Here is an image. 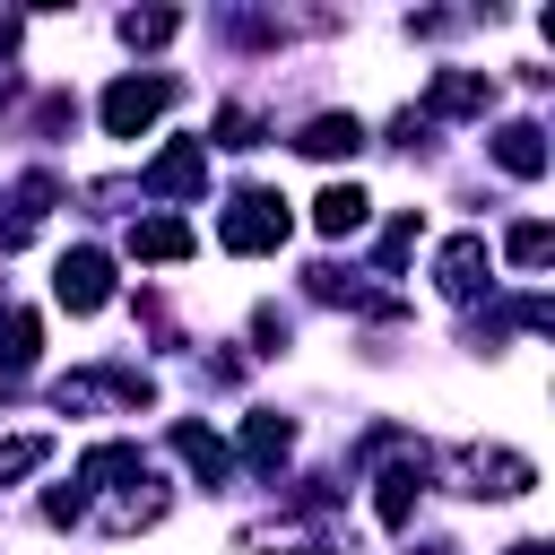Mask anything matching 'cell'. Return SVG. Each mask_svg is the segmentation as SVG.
<instances>
[{"label": "cell", "mask_w": 555, "mask_h": 555, "mask_svg": "<svg viewBox=\"0 0 555 555\" xmlns=\"http://www.w3.org/2000/svg\"><path fill=\"white\" fill-rule=\"evenodd\" d=\"M494 165L520 173V182H538V173H546V130H538V121H503V130H494Z\"/></svg>", "instance_id": "4"}, {"label": "cell", "mask_w": 555, "mask_h": 555, "mask_svg": "<svg viewBox=\"0 0 555 555\" xmlns=\"http://www.w3.org/2000/svg\"><path fill=\"white\" fill-rule=\"evenodd\" d=\"M35 364V312H9L0 321V373H26Z\"/></svg>", "instance_id": "15"}, {"label": "cell", "mask_w": 555, "mask_h": 555, "mask_svg": "<svg viewBox=\"0 0 555 555\" xmlns=\"http://www.w3.org/2000/svg\"><path fill=\"white\" fill-rule=\"evenodd\" d=\"M425 555H451V546H425Z\"/></svg>", "instance_id": "21"}, {"label": "cell", "mask_w": 555, "mask_h": 555, "mask_svg": "<svg viewBox=\"0 0 555 555\" xmlns=\"http://www.w3.org/2000/svg\"><path fill=\"white\" fill-rule=\"evenodd\" d=\"M364 208H373V199H364L356 182H330V191L312 199V225H321V234H356V225H364Z\"/></svg>", "instance_id": "11"}, {"label": "cell", "mask_w": 555, "mask_h": 555, "mask_svg": "<svg viewBox=\"0 0 555 555\" xmlns=\"http://www.w3.org/2000/svg\"><path fill=\"white\" fill-rule=\"evenodd\" d=\"M217 139H225V147H251V139H260V121H251L243 104H225V113H217Z\"/></svg>", "instance_id": "19"}, {"label": "cell", "mask_w": 555, "mask_h": 555, "mask_svg": "<svg viewBox=\"0 0 555 555\" xmlns=\"http://www.w3.org/2000/svg\"><path fill=\"white\" fill-rule=\"evenodd\" d=\"M173 451H182V460H191V468H199V477H208V486H217V477H225V442H217V434H208V425H173Z\"/></svg>", "instance_id": "13"}, {"label": "cell", "mask_w": 555, "mask_h": 555, "mask_svg": "<svg viewBox=\"0 0 555 555\" xmlns=\"http://www.w3.org/2000/svg\"><path fill=\"white\" fill-rule=\"evenodd\" d=\"M173 26H182L173 9H130L121 17V43H173Z\"/></svg>", "instance_id": "17"}, {"label": "cell", "mask_w": 555, "mask_h": 555, "mask_svg": "<svg viewBox=\"0 0 555 555\" xmlns=\"http://www.w3.org/2000/svg\"><path fill=\"white\" fill-rule=\"evenodd\" d=\"M225 251H278L286 243V199H269V191H243L234 208H225Z\"/></svg>", "instance_id": "1"}, {"label": "cell", "mask_w": 555, "mask_h": 555, "mask_svg": "<svg viewBox=\"0 0 555 555\" xmlns=\"http://www.w3.org/2000/svg\"><path fill=\"white\" fill-rule=\"evenodd\" d=\"M468 468H477V494H529V460L520 451H468Z\"/></svg>", "instance_id": "10"}, {"label": "cell", "mask_w": 555, "mask_h": 555, "mask_svg": "<svg viewBox=\"0 0 555 555\" xmlns=\"http://www.w3.org/2000/svg\"><path fill=\"white\" fill-rule=\"evenodd\" d=\"M512 555H546V546H538V538H529V546H512Z\"/></svg>", "instance_id": "20"}, {"label": "cell", "mask_w": 555, "mask_h": 555, "mask_svg": "<svg viewBox=\"0 0 555 555\" xmlns=\"http://www.w3.org/2000/svg\"><path fill=\"white\" fill-rule=\"evenodd\" d=\"M425 104H434V113H486V104H494V78H486V69H442Z\"/></svg>", "instance_id": "7"}, {"label": "cell", "mask_w": 555, "mask_h": 555, "mask_svg": "<svg viewBox=\"0 0 555 555\" xmlns=\"http://www.w3.org/2000/svg\"><path fill=\"white\" fill-rule=\"evenodd\" d=\"M546 251H555V234H546L538 217H529V225H512V260H520V269H538Z\"/></svg>", "instance_id": "18"}, {"label": "cell", "mask_w": 555, "mask_h": 555, "mask_svg": "<svg viewBox=\"0 0 555 555\" xmlns=\"http://www.w3.org/2000/svg\"><path fill=\"white\" fill-rule=\"evenodd\" d=\"M165 104H173V78H121V87H104V130L113 139H139Z\"/></svg>", "instance_id": "2"}, {"label": "cell", "mask_w": 555, "mask_h": 555, "mask_svg": "<svg viewBox=\"0 0 555 555\" xmlns=\"http://www.w3.org/2000/svg\"><path fill=\"white\" fill-rule=\"evenodd\" d=\"M295 147H304V156H356V147H364V130H356V113H312Z\"/></svg>", "instance_id": "8"}, {"label": "cell", "mask_w": 555, "mask_h": 555, "mask_svg": "<svg viewBox=\"0 0 555 555\" xmlns=\"http://www.w3.org/2000/svg\"><path fill=\"white\" fill-rule=\"evenodd\" d=\"M416 494H425V451H416V460H399V468L382 477V494H373V512H382V529H408V512H416Z\"/></svg>", "instance_id": "6"}, {"label": "cell", "mask_w": 555, "mask_h": 555, "mask_svg": "<svg viewBox=\"0 0 555 555\" xmlns=\"http://www.w3.org/2000/svg\"><path fill=\"white\" fill-rule=\"evenodd\" d=\"M286 442H295V425H286V416H251V425H243V451H251L260 468H278V460H286Z\"/></svg>", "instance_id": "14"}, {"label": "cell", "mask_w": 555, "mask_h": 555, "mask_svg": "<svg viewBox=\"0 0 555 555\" xmlns=\"http://www.w3.org/2000/svg\"><path fill=\"white\" fill-rule=\"evenodd\" d=\"M434 269H442V295H477V286H486V243H477V234H460V243H442V260H434Z\"/></svg>", "instance_id": "9"}, {"label": "cell", "mask_w": 555, "mask_h": 555, "mask_svg": "<svg viewBox=\"0 0 555 555\" xmlns=\"http://www.w3.org/2000/svg\"><path fill=\"white\" fill-rule=\"evenodd\" d=\"M43 460H52V434H9V442H0V486L26 477V468H43Z\"/></svg>", "instance_id": "16"}, {"label": "cell", "mask_w": 555, "mask_h": 555, "mask_svg": "<svg viewBox=\"0 0 555 555\" xmlns=\"http://www.w3.org/2000/svg\"><path fill=\"white\" fill-rule=\"evenodd\" d=\"M52 295H61L69 312H95V304L113 295V260H104V251H69L61 278H52Z\"/></svg>", "instance_id": "3"}, {"label": "cell", "mask_w": 555, "mask_h": 555, "mask_svg": "<svg viewBox=\"0 0 555 555\" xmlns=\"http://www.w3.org/2000/svg\"><path fill=\"white\" fill-rule=\"evenodd\" d=\"M208 182V147L199 139H182V147H165L156 165H147V191H165V199H182V191H199Z\"/></svg>", "instance_id": "5"}, {"label": "cell", "mask_w": 555, "mask_h": 555, "mask_svg": "<svg viewBox=\"0 0 555 555\" xmlns=\"http://www.w3.org/2000/svg\"><path fill=\"white\" fill-rule=\"evenodd\" d=\"M130 251L139 260H182L191 251V225L182 217H147V225H130Z\"/></svg>", "instance_id": "12"}]
</instances>
